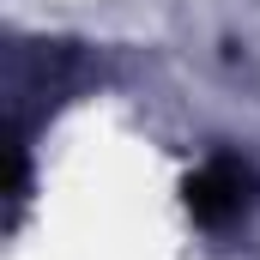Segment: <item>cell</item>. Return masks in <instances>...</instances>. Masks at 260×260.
Returning <instances> with one entry per match:
<instances>
[{
    "instance_id": "1",
    "label": "cell",
    "mask_w": 260,
    "mask_h": 260,
    "mask_svg": "<svg viewBox=\"0 0 260 260\" xmlns=\"http://www.w3.org/2000/svg\"><path fill=\"white\" fill-rule=\"evenodd\" d=\"M242 188H248V170L236 157H212L188 182V200H194L200 218H230V212H242Z\"/></svg>"
}]
</instances>
